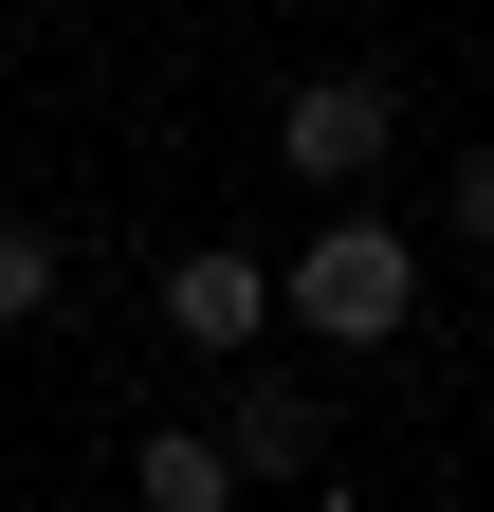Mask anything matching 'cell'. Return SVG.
I'll return each mask as SVG.
<instances>
[{"mask_svg":"<svg viewBox=\"0 0 494 512\" xmlns=\"http://www.w3.org/2000/svg\"><path fill=\"white\" fill-rule=\"evenodd\" d=\"M275 311H293V330H330V348H403V311H421L403 220H312V238L275 256Z\"/></svg>","mask_w":494,"mask_h":512,"instance_id":"obj_1","label":"cell"},{"mask_svg":"<svg viewBox=\"0 0 494 512\" xmlns=\"http://www.w3.org/2000/svg\"><path fill=\"white\" fill-rule=\"evenodd\" d=\"M385 147H403L385 74H293V92H275V165H293V183H330V202H348V183L385 165Z\"/></svg>","mask_w":494,"mask_h":512,"instance_id":"obj_2","label":"cell"},{"mask_svg":"<svg viewBox=\"0 0 494 512\" xmlns=\"http://www.w3.org/2000/svg\"><path fill=\"white\" fill-rule=\"evenodd\" d=\"M165 330H183V348H257V330H275V256H238V238L165 256Z\"/></svg>","mask_w":494,"mask_h":512,"instance_id":"obj_3","label":"cell"},{"mask_svg":"<svg viewBox=\"0 0 494 512\" xmlns=\"http://www.w3.org/2000/svg\"><path fill=\"white\" fill-rule=\"evenodd\" d=\"M220 458L238 476H330V403H312V384H238V403H220Z\"/></svg>","mask_w":494,"mask_h":512,"instance_id":"obj_4","label":"cell"},{"mask_svg":"<svg viewBox=\"0 0 494 512\" xmlns=\"http://www.w3.org/2000/svg\"><path fill=\"white\" fill-rule=\"evenodd\" d=\"M129 512H238V458H220V439H129Z\"/></svg>","mask_w":494,"mask_h":512,"instance_id":"obj_5","label":"cell"},{"mask_svg":"<svg viewBox=\"0 0 494 512\" xmlns=\"http://www.w3.org/2000/svg\"><path fill=\"white\" fill-rule=\"evenodd\" d=\"M37 311H55V238H37V220H0V330H37Z\"/></svg>","mask_w":494,"mask_h":512,"instance_id":"obj_6","label":"cell"},{"mask_svg":"<svg viewBox=\"0 0 494 512\" xmlns=\"http://www.w3.org/2000/svg\"><path fill=\"white\" fill-rule=\"evenodd\" d=\"M440 220H458V238H476V256H494V147H476V165H458V183H440Z\"/></svg>","mask_w":494,"mask_h":512,"instance_id":"obj_7","label":"cell"}]
</instances>
